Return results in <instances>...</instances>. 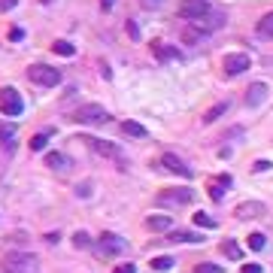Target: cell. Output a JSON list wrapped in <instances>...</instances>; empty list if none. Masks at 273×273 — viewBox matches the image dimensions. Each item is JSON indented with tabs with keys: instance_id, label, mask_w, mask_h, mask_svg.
I'll return each instance as SVG.
<instances>
[{
	"instance_id": "6da1fadb",
	"label": "cell",
	"mask_w": 273,
	"mask_h": 273,
	"mask_svg": "<svg viewBox=\"0 0 273 273\" xmlns=\"http://www.w3.org/2000/svg\"><path fill=\"white\" fill-rule=\"evenodd\" d=\"M3 270L6 273H40V258L34 252H6L3 255Z\"/></svg>"
},
{
	"instance_id": "7a4b0ae2",
	"label": "cell",
	"mask_w": 273,
	"mask_h": 273,
	"mask_svg": "<svg viewBox=\"0 0 273 273\" xmlns=\"http://www.w3.org/2000/svg\"><path fill=\"white\" fill-rule=\"evenodd\" d=\"M70 119H73V122H79V125H103V122H109L106 109L98 106V103H85V106H79Z\"/></svg>"
},
{
	"instance_id": "3957f363",
	"label": "cell",
	"mask_w": 273,
	"mask_h": 273,
	"mask_svg": "<svg viewBox=\"0 0 273 273\" xmlns=\"http://www.w3.org/2000/svg\"><path fill=\"white\" fill-rule=\"evenodd\" d=\"M25 103L15 88H0V115H22Z\"/></svg>"
},
{
	"instance_id": "277c9868",
	"label": "cell",
	"mask_w": 273,
	"mask_h": 273,
	"mask_svg": "<svg viewBox=\"0 0 273 273\" xmlns=\"http://www.w3.org/2000/svg\"><path fill=\"white\" fill-rule=\"evenodd\" d=\"M28 76H31V82L46 85V88H52V85H58V82H61V73H58L55 67H46V64H34V67H28Z\"/></svg>"
},
{
	"instance_id": "5b68a950",
	"label": "cell",
	"mask_w": 273,
	"mask_h": 273,
	"mask_svg": "<svg viewBox=\"0 0 273 273\" xmlns=\"http://www.w3.org/2000/svg\"><path fill=\"white\" fill-rule=\"evenodd\" d=\"M79 140H85V146H88L91 152L103 155V158H112V161H119V158H122L119 146H115V143H109V140H98V136H79Z\"/></svg>"
},
{
	"instance_id": "8992f818",
	"label": "cell",
	"mask_w": 273,
	"mask_h": 273,
	"mask_svg": "<svg viewBox=\"0 0 273 273\" xmlns=\"http://www.w3.org/2000/svg\"><path fill=\"white\" fill-rule=\"evenodd\" d=\"M191 201H194V188H170V191L158 194L161 206H179V204H191Z\"/></svg>"
},
{
	"instance_id": "52a82bcc",
	"label": "cell",
	"mask_w": 273,
	"mask_h": 273,
	"mask_svg": "<svg viewBox=\"0 0 273 273\" xmlns=\"http://www.w3.org/2000/svg\"><path fill=\"white\" fill-rule=\"evenodd\" d=\"M222 67H225L228 76H240V73H246V70L252 67V61H249V55H243V52H231V55H225Z\"/></svg>"
},
{
	"instance_id": "ba28073f",
	"label": "cell",
	"mask_w": 273,
	"mask_h": 273,
	"mask_svg": "<svg viewBox=\"0 0 273 273\" xmlns=\"http://www.w3.org/2000/svg\"><path fill=\"white\" fill-rule=\"evenodd\" d=\"M122 249H125V240L109 234V231L98 237V252H101V255H122Z\"/></svg>"
},
{
	"instance_id": "9c48e42d",
	"label": "cell",
	"mask_w": 273,
	"mask_h": 273,
	"mask_svg": "<svg viewBox=\"0 0 273 273\" xmlns=\"http://www.w3.org/2000/svg\"><path fill=\"white\" fill-rule=\"evenodd\" d=\"M206 12H209V3H206V0H182V6H179V15L188 18V22L201 18Z\"/></svg>"
},
{
	"instance_id": "30bf717a",
	"label": "cell",
	"mask_w": 273,
	"mask_h": 273,
	"mask_svg": "<svg viewBox=\"0 0 273 273\" xmlns=\"http://www.w3.org/2000/svg\"><path fill=\"white\" fill-rule=\"evenodd\" d=\"M267 98V85L264 82H252L249 91H246V106H261Z\"/></svg>"
},
{
	"instance_id": "8fae6325",
	"label": "cell",
	"mask_w": 273,
	"mask_h": 273,
	"mask_svg": "<svg viewBox=\"0 0 273 273\" xmlns=\"http://www.w3.org/2000/svg\"><path fill=\"white\" fill-rule=\"evenodd\" d=\"M261 212H267V206L261 204V201H246V204L237 206V219H255Z\"/></svg>"
},
{
	"instance_id": "7c38bea8",
	"label": "cell",
	"mask_w": 273,
	"mask_h": 273,
	"mask_svg": "<svg viewBox=\"0 0 273 273\" xmlns=\"http://www.w3.org/2000/svg\"><path fill=\"white\" fill-rule=\"evenodd\" d=\"M161 167H164V170L179 173V176H191V170L185 167V161H182V158H176V155H161Z\"/></svg>"
},
{
	"instance_id": "4fadbf2b",
	"label": "cell",
	"mask_w": 273,
	"mask_h": 273,
	"mask_svg": "<svg viewBox=\"0 0 273 273\" xmlns=\"http://www.w3.org/2000/svg\"><path fill=\"white\" fill-rule=\"evenodd\" d=\"M146 228H149V231H170L173 219L167 212H164V216H149V219H146Z\"/></svg>"
},
{
	"instance_id": "5bb4252c",
	"label": "cell",
	"mask_w": 273,
	"mask_h": 273,
	"mask_svg": "<svg viewBox=\"0 0 273 273\" xmlns=\"http://www.w3.org/2000/svg\"><path fill=\"white\" fill-rule=\"evenodd\" d=\"M122 134H128V136H136V140H146V128H143V125H140V122H131V119H128V122H122Z\"/></svg>"
},
{
	"instance_id": "9a60e30c",
	"label": "cell",
	"mask_w": 273,
	"mask_h": 273,
	"mask_svg": "<svg viewBox=\"0 0 273 273\" xmlns=\"http://www.w3.org/2000/svg\"><path fill=\"white\" fill-rule=\"evenodd\" d=\"M204 31H201V28H198V25H188V28H185V31H182V43H188V46H194V43H201V40H204Z\"/></svg>"
},
{
	"instance_id": "2e32d148",
	"label": "cell",
	"mask_w": 273,
	"mask_h": 273,
	"mask_svg": "<svg viewBox=\"0 0 273 273\" xmlns=\"http://www.w3.org/2000/svg\"><path fill=\"white\" fill-rule=\"evenodd\" d=\"M222 252H225L231 261H243V249H240L234 240H225V243H222Z\"/></svg>"
},
{
	"instance_id": "e0dca14e",
	"label": "cell",
	"mask_w": 273,
	"mask_h": 273,
	"mask_svg": "<svg viewBox=\"0 0 273 273\" xmlns=\"http://www.w3.org/2000/svg\"><path fill=\"white\" fill-rule=\"evenodd\" d=\"M255 31H258V36L270 40V36H273V12H267V15H264L261 22H258V28H255Z\"/></svg>"
},
{
	"instance_id": "ac0fdd59",
	"label": "cell",
	"mask_w": 273,
	"mask_h": 273,
	"mask_svg": "<svg viewBox=\"0 0 273 273\" xmlns=\"http://www.w3.org/2000/svg\"><path fill=\"white\" fill-rule=\"evenodd\" d=\"M52 52L61 55V58H70L76 49H73V43H67V40H55V43H52Z\"/></svg>"
},
{
	"instance_id": "d6986e66",
	"label": "cell",
	"mask_w": 273,
	"mask_h": 273,
	"mask_svg": "<svg viewBox=\"0 0 273 273\" xmlns=\"http://www.w3.org/2000/svg\"><path fill=\"white\" fill-rule=\"evenodd\" d=\"M46 164H49L52 170H64V167H67V158H64L61 152H49V155H46Z\"/></svg>"
},
{
	"instance_id": "ffe728a7",
	"label": "cell",
	"mask_w": 273,
	"mask_h": 273,
	"mask_svg": "<svg viewBox=\"0 0 273 273\" xmlns=\"http://www.w3.org/2000/svg\"><path fill=\"white\" fill-rule=\"evenodd\" d=\"M225 185H231V176H222V179L209 188V198H212V201H222V198H225Z\"/></svg>"
},
{
	"instance_id": "44dd1931",
	"label": "cell",
	"mask_w": 273,
	"mask_h": 273,
	"mask_svg": "<svg viewBox=\"0 0 273 273\" xmlns=\"http://www.w3.org/2000/svg\"><path fill=\"white\" fill-rule=\"evenodd\" d=\"M170 240H179V243H204L201 234H191V231H173Z\"/></svg>"
},
{
	"instance_id": "7402d4cb",
	"label": "cell",
	"mask_w": 273,
	"mask_h": 273,
	"mask_svg": "<svg viewBox=\"0 0 273 273\" xmlns=\"http://www.w3.org/2000/svg\"><path fill=\"white\" fill-rule=\"evenodd\" d=\"M12 136H15V128L6 125V122H0V143L3 146H12Z\"/></svg>"
},
{
	"instance_id": "603a6c76",
	"label": "cell",
	"mask_w": 273,
	"mask_h": 273,
	"mask_svg": "<svg viewBox=\"0 0 273 273\" xmlns=\"http://www.w3.org/2000/svg\"><path fill=\"white\" fill-rule=\"evenodd\" d=\"M152 49H155V55H158V58H164V61H170V58H179V52H176V49H164L161 43H152Z\"/></svg>"
},
{
	"instance_id": "cb8c5ba5",
	"label": "cell",
	"mask_w": 273,
	"mask_h": 273,
	"mask_svg": "<svg viewBox=\"0 0 273 273\" xmlns=\"http://www.w3.org/2000/svg\"><path fill=\"white\" fill-rule=\"evenodd\" d=\"M173 264H176V258H170V255H158V258L152 261V267H155V270H170Z\"/></svg>"
},
{
	"instance_id": "d4e9b609",
	"label": "cell",
	"mask_w": 273,
	"mask_h": 273,
	"mask_svg": "<svg viewBox=\"0 0 273 273\" xmlns=\"http://www.w3.org/2000/svg\"><path fill=\"white\" fill-rule=\"evenodd\" d=\"M46 146H49V134H34L31 136V149H34V152H43Z\"/></svg>"
},
{
	"instance_id": "484cf974",
	"label": "cell",
	"mask_w": 273,
	"mask_h": 273,
	"mask_svg": "<svg viewBox=\"0 0 273 273\" xmlns=\"http://www.w3.org/2000/svg\"><path fill=\"white\" fill-rule=\"evenodd\" d=\"M264 243H267L264 234H258V231H255V234H249V249H252V252H261V249H264Z\"/></svg>"
},
{
	"instance_id": "4316f807",
	"label": "cell",
	"mask_w": 273,
	"mask_h": 273,
	"mask_svg": "<svg viewBox=\"0 0 273 273\" xmlns=\"http://www.w3.org/2000/svg\"><path fill=\"white\" fill-rule=\"evenodd\" d=\"M194 225H201V228H216V219L206 216V212H194Z\"/></svg>"
},
{
	"instance_id": "83f0119b",
	"label": "cell",
	"mask_w": 273,
	"mask_h": 273,
	"mask_svg": "<svg viewBox=\"0 0 273 273\" xmlns=\"http://www.w3.org/2000/svg\"><path fill=\"white\" fill-rule=\"evenodd\" d=\"M73 246H76V249H85V246H91V240H88L85 231H76V234H73Z\"/></svg>"
},
{
	"instance_id": "f1b7e54d",
	"label": "cell",
	"mask_w": 273,
	"mask_h": 273,
	"mask_svg": "<svg viewBox=\"0 0 273 273\" xmlns=\"http://www.w3.org/2000/svg\"><path fill=\"white\" fill-rule=\"evenodd\" d=\"M225 109H228L225 103H219V106H212V109H209V112H206V115H204V122H206V125H209V122H216V119H219V115H222Z\"/></svg>"
},
{
	"instance_id": "f546056e",
	"label": "cell",
	"mask_w": 273,
	"mask_h": 273,
	"mask_svg": "<svg viewBox=\"0 0 273 273\" xmlns=\"http://www.w3.org/2000/svg\"><path fill=\"white\" fill-rule=\"evenodd\" d=\"M194 273H222V267H219V264H212V261H204V264H198V267H194Z\"/></svg>"
},
{
	"instance_id": "4dcf8cb0",
	"label": "cell",
	"mask_w": 273,
	"mask_h": 273,
	"mask_svg": "<svg viewBox=\"0 0 273 273\" xmlns=\"http://www.w3.org/2000/svg\"><path fill=\"white\" fill-rule=\"evenodd\" d=\"M76 194H79V198H88V194H91V185H88V182L76 185Z\"/></svg>"
},
{
	"instance_id": "1f68e13d",
	"label": "cell",
	"mask_w": 273,
	"mask_h": 273,
	"mask_svg": "<svg viewBox=\"0 0 273 273\" xmlns=\"http://www.w3.org/2000/svg\"><path fill=\"white\" fill-rule=\"evenodd\" d=\"M273 164L270 161H264V158H261V161H255V173H264V170H270Z\"/></svg>"
},
{
	"instance_id": "d6a6232c",
	"label": "cell",
	"mask_w": 273,
	"mask_h": 273,
	"mask_svg": "<svg viewBox=\"0 0 273 273\" xmlns=\"http://www.w3.org/2000/svg\"><path fill=\"white\" fill-rule=\"evenodd\" d=\"M140 3H143V6H146V9H158V6H161V3H164V0H140Z\"/></svg>"
},
{
	"instance_id": "836d02e7",
	"label": "cell",
	"mask_w": 273,
	"mask_h": 273,
	"mask_svg": "<svg viewBox=\"0 0 273 273\" xmlns=\"http://www.w3.org/2000/svg\"><path fill=\"white\" fill-rule=\"evenodd\" d=\"M112 273H136V270H134V264H119Z\"/></svg>"
},
{
	"instance_id": "e575fe53",
	"label": "cell",
	"mask_w": 273,
	"mask_h": 273,
	"mask_svg": "<svg viewBox=\"0 0 273 273\" xmlns=\"http://www.w3.org/2000/svg\"><path fill=\"white\" fill-rule=\"evenodd\" d=\"M243 273H261V264H243Z\"/></svg>"
},
{
	"instance_id": "d590c367",
	"label": "cell",
	"mask_w": 273,
	"mask_h": 273,
	"mask_svg": "<svg viewBox=\"0 0 273 273\" xmlns=\"http://www.w3.org/2000/svg\"><path fill=\"white\" fill-rule=\"evenodd\" d=\"M18 0H0V12H6V9H12Z\"/></svg>"
},
{
	"instance_id": "8d00e7d4",
	"label": "cell",
	"mask_w": 273,
	"mask_h": 273,
	"mask_svg": "<svg viewBox=\"0 0 273 273\" xmlns=\"http://www.w3.org/2000/svg\"><path fill=\"white\" fill-rule=\"evenodd\" d=\"M128 34L134 36V40H140V31H136V25H134V22H128Z\"/></svg>"
},
{
	"instance_id": "74e56055",
	"label": "cell",
	"mask_w": 273,
	"mask_h": 273,
	"mask_svg": "<svg viewBox=\"0 0 273 273\" xmlns=\"http://www.w3.org/2000/svg\"><path fill=\"white\" fill-rule=\"evenodd\" d=\"M22 36H25L22 34V28H12V31H9V40H22Z\"/></svg>"
},
{
	"instance_id": "f35d334b",
	"label": "cell",
	"mask_w": 273,
	"mask_h": 273,
	"mask_svg": "<svg viewBox=\"0 0 273 273\" xmlns=\"http://www.w3.org/2000/svg\"><path fill=\"white\" fill-rule=\"evenodd\" d=\"M58 240H61V234H58V231H52V234L46 237V243H58Z\"/></svg>"
},
{
	"instance_id": "ab89813d",
	"label": "cell",
	"mask_w": 273,
	"mask_h": 273,
	"mask_svg": "<svg viewBox=\"0 0 273 273\" xmlns=\"http://www.w3.org/2000/svg\"><path fill=\"white\" fill-rule=\"evenodd\" d=\"M112 3H115V0H101V6H103V9H112Z\"/></svg>"
},
{
	"instance_id": "60d3db41",
	"label": "cell",
	"mask_w": 273,
	"mask_h": 273,
	"mask_svg": "<svg viewBox=\"0 0 273 273\" xmlns=\"http://www.w3.org/2000/svg\"><path fill=\"white\" fill-rule=\"evenodd\" d=\"M0 273H6V270H0Z\"/></svg>"
}]
</instances>
